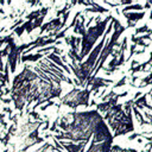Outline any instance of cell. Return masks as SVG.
Segmentation results:
<instances>
[{"label": "cell", "instance_id": "1", "mask_svg": "<svg viewBox=\"0 0 152 152\" xmlns=\"http://www.w3.org/2000/svg\"><path fill=\"white\" fill-rule=\"evenodd\" d=\"M125 15L128 18V20H134V21H137V20H139L140 18H142L144 17V12H141V13H125Z\"/></svg>", "mask_w": 152, "mask_h": 152}]
</instances>
